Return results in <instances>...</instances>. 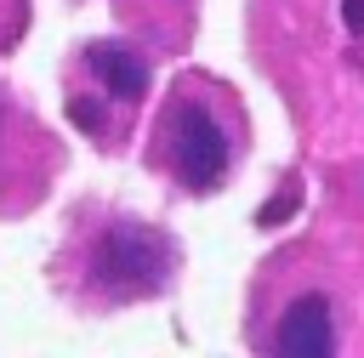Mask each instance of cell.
Returning a JSON list of instances; mask_svg holds the SVG:
<instances>
[{
  "instance_id": "1",
  "label": "cell",
  "mask_w": 364,
  "mask_h": 358,
  "mask_svg": "<svg viewBox=\"0 0 364 358\" xmlns=\"http://www.w3.org/2000/svg\"><path fill=\"white\" fill-rule=\"evenodd\" d=\"M154 159L159 170L188 188V193H210L222 188L228 165H233V125H228V102L222 91H210L205 80H182L154 125Z\"/></svg>"
},
{
  "instance_id": "2",
  "label": "cell",
  "mask_w": 364,
  "mask_h": 358,
  "mask_svg": "<svg viewBox=\"0 0 364 358\" xmlns=\"http://www.w3.org/2000/svg\"><path fill=\"white\" fill-rule=\"evenodd\" d=\"M176 273V244L148 227V222H131V216H108L91 244H85V261H80V278H85V295L97 301H142V295H159Z\"/></svg>"
},
{
  "instance_id": "3",
  "label": "cell",
  "mask_w": 364,
  "mask_h": 358,
  "mask_svg": "<svg viewBox=\"0 0 364 358\" xmlns=\"http://www.w3.org/2000/svg\"><path fill=\"white\" fill-rule=\"evenodd\" d=\"M273 352H336V313L324 290H301L284 301L273 324Z\"/></svg>"
},
{
  "instance_id": "4",
  "label": "cell",
  "mask_w": 364,
  "mask_h": 358,
  "mask_svg": "<svg viewBox=\"0 0 364 358\" xmlns=\"http://www.w3.org/2000/svg\"><path fill=\"white\" fill-rule=\"evenodd\" d=\"M80 63H85V74L102 85V97H114V102H136V97L148 91V63H142L131 45H119V40H97Z\"/></svg>"
},
{
  "instance_id": "5",
  "label": "cell",
  "mask_w": 364,
  "mask_h": 358,
  "mask_svg": "<svg viewBox=\"0 0 364 358\" xmlns=\"http://www.w3.org/2000/svg\"><path fill=\"white\" fill-rule=\"evenodd\" d=\"M23 125H28V119H17V114H11V102H0V205H17L6 182L17 176L11 165H17V148L28 142V131H23Z\"/></svg>"
},
{
  "instance_id": "6",
  "label": "cell",
  "mask_w": 364,
  "mask_h": 358,
  "mask_svg": "<svg viewBox=\"0 0 364 358\" xmlns=\"http://www.w3.org/2000/svg\"><path fill=\"white\" fill-rule=\"evenodd\" d=\"M341 23L347 34H364V0H341Z\"/></svg>"
}]
</instances>
